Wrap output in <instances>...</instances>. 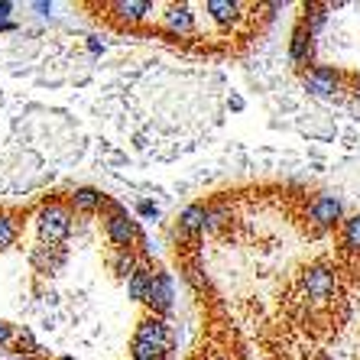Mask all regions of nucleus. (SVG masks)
Masks as SVG:
<instances>
[{"label":"nucleus","mask_w":360,"mask_h":360,"mask_svg":"<svg viewBox=\"0 0 360 360\" xmlns=\"http://www.w3.org/2000/svg\"><path fill=\"white\" fill-rule=\"evenodd\" d=\"M311 52H315L311 33L299 23V26H295V33H292V39H289V59H292L295 65H305V62L311 59Z\"/></svg>","instance_id":"12"},{"label":"nucleus","mask_w":360,"mask_h":360,"mask_svg":"<svg viewBox=\"0 0 360 360\" xmlns=\"http://www.w3.org/2000/svg\"><path fill=\"white\" fill-rule=\"evenodd\" d=\"M33 263L42 273H56V269L65 263V250H62V247H52V243H42V247L33 250Z\"/></svg>","instance_id":"15"},{"label":"nucleus","mask_w":360,"mask_h":360,"mask_svg":"<svg viewBox=\"0 0 360 360\" xmlns=\"http://www.w3.org/2000/svg\"><path fill=\"white\" fill-rule=\"evenodd\" d=\"M231 221V208L227 205H208V218H205V234L211 231H221V227Z\"/></svg>","instance_id":"17"},{"label":"nucleus","mask_w":360,"mask_h":360,"mask_svg":"<svg viewBox=\"0 0 360 360\" xmlns=\"http://www.w3.org/2000/svg\"><path fill=\"white\" fill-rule=\"evenodd\" d=\"M110 10L124 23H140L153 13V4H146V0H117V4H110Z\"/></svg>","instance_id":"11"},{"label":"nucleus","mask_w":360,"mask_h":360,"mask_svg":"<svg viewBox=\"0 0 360 360\" xmlns=\"http://www.w3.org/2000/svg\"><path fill=\"white\" fill-rule=\"evenodd\" d=\"M321 10H325V7H311L309 13H305V20H302V26H305L311 36H315L321 26H325V13H321Z\"/></svg>","instance_id":"20"},{"label":"nucleus","mask_w":360,"mask_h":360,"mask_svg":"<svg viewBox=\"0 0 360 360\" xmlns=\"http://www.w3.org/2000/svg\"><path fill=\"white\" fill-rule=\"evenodd\" d=\"M10 10H13V4H7V0H4V4H0V23H4V17H7Z\"/></svg>","instance_id":"25"},{"label":"nucleus","mask_w":360,"mask_h":360,"mask_svg":"<svg viewBox=\"0 0 360 360\" xmlns=\"http://www.w3.org/2000/svg\"><path fill=\"white\" fill-rule=\"evenodd\" d=\"M338 88H341V75H338L331 65H315V68H309V75H305V91H309V94L328 98V94H335Z\"/></svg>","instance_id":"7"},{"label":"nucleus","mask_w":360,"mask_h":360,"mask_svg":"<svg viewBox=\"0 0 360 360\" xmlns=\"http://www.w3.org/2000/svg\"><path fill=\"white\" fill-rule=\"evenodd\" d=\"M10 338H13V328H10L7 321H0V344H7Z\"/></svg>","instance_id":"24"},{"label":"nucleus","mask_w":360,"mask_h":360,"mask_svg":"<svg viewBox=\"0 0 360 360\" xmlns=\"http://www.w3.org/2000/svg\"><path fill=\"white\" fill-rule=\"evenodd\" d=\"M140 214H143V218H156L160 211H156V205H153V201H140Z\"/></svg>","instance_id":"23"},{"label":"nucleus","mask_w":360,"mask_h":360,"mask_svg":"<svg viewBox=\"0 0 360 360\" xmlns=\"http://www.w3.org/2000/svg\"><path fill=\"white\" fill-rule=\"evenodd\" d=\"M240 4H234V0H208L205 4V13H208L211 20L218 26H231V23H237L240 20Z\"/></svg>","instance_id":"13"},{"label":"nucleus","mask_w":360,"mask_h":360,"mask_svg":"<svg viewBox=\"0 0 360 360\" xmlns=\"http://www.w3.org/2000/svg\"><path fill=\"white\" fill-rule=\"evenodd\" d=\"M162 26H166L172 36H192L195 33V13L188 4H179V7H169L166 17H162Z\"/></svg>","instance_id":"9"},{"label":"nucleus","mask_w":360,"mask_h":360,"mask_svg":"<svg viewBox=\"0 0 360 360\" xmlns=\"http://www.w3.org/2000/svg\"><path fill=\"white\" fill-rule=\"evenodd\" d=\"M172 299H176V292H172V276H169V273H156V276H153V289H150V295H146V305L153 309V315L166 319L169 311H172Z\"/></svg>","instance_id":"6"},{"label":"nucleus","mask_w":360,"mask_h":360,"mask_svg":"<svg viewBox=\"0 0 360 360\" xmlns=\"http://www.w3.org/2000/svg\"><path fill=\"white\" fill-rule=\"evenodd\" d=\"M20 237V224L10 214H0V250H7V247H13Z\"/></svg>","instance_id":"18"},{"label":"nucleus","mask_w":360,"mask_h":360,"mask_svg":"<svg viewBox=\"0 0 360 360\" xmlns=\"http://www.w3.org/2000/svg\"><path fill=\"white\" fill-rule=\"evenodd\" d=\"M205 218H208V205H201V201H192L188 208L179 214V231L185 237H198L205 234Z\"/></svg>","instance_id":"10"},{"label":"nucleus","mask_w":360,"mask_h":360,"mask_svg":"<svg viewBox=\"0 0 360 360\" xmlns=\"http://www.w3.org/2000/svg\"><path fill=\"white\" fill-rule=\"evenodd\" d=\"M354 91L360 94V72H357V75H354Z\"/></svg>","instance_id":"27"},{"label":"nucleus","mask_w":360,"mask_h":360,"mask_svg":"<svg viewBox=\"0 0 360 360\" xmlns=\"http://www.w3.org/2000/svg\"><path fill=\"white\" fill-rule=\"evenodd\" d=\"M299 283L311 302H328V299H335V292H338V273L331 266H321V263L302 269Z\"/></svg>","instance_id":"2"},{"label":"nucleus","mask_w":360,"mask_h":360,"mask_svg":"<svg viewBox=\"0 0 360 360\" xmlns=\"http://www.w3.org/2000/svg\"><path fill=\"white\" fill-rule=\"evenodd\" d=\"M72 211L59 201H49V205H42L39 214H36V227H39V237L42 243H52V247H62L65 237L72 234Z\"/></svg>","instance_id":"1"},{"label":"nucleus","mask_w":360,"mask_h":360,"mask_svg":"<svg viewBox=\"0 0 360 360\" xmlns=\"http://www.w3.org/2000/svg\"><path fill=\"white\" fill-rule=\"evenodd\" d=\"M17 347H20V351H23V354H36V351H39V347H36V341H33V335H30V331H23V335L17 338Z\"/></svg>","instance_id":"22"},{"label":"nucleus","mask_w":360,"mask_h":360,"mask_svg":"<svg viewBox=\"0 0 360 360\" xmlns=\"http://www.w3.org/2000/svg\"><path fill=\"white\" fill-rule=\"evenodd\" d=\"M10 30H13V23H10V20H4V23H0V33H10Z\"/></svg>","instance_id":"26"},{"label":"nucleus","mask_w":360,"mask_h":360,"mask_svg":"<svg viewBox=\"0 0 360 360\" xmlns=\"http://www.w3.org/2000/svg\"><path fill=\"white\" fill-rule=\"evenodd\" d=\"M153 276H156L153 266L150 263H143L134 276L127 279V295H130L134 302H146V295H150V289H153Z\"/></svg>","instance_id":"14"},{"label":"nucleus","mask_w":360,"mask_h":360,"mask_svg":"<svg viewBox=\"0 0 360 360\" xmlns=\"http://www.w3.org/2000/svg\"><path fill=\"white\" fill-rule=\"evenodd\" d=\"M104 237H108L117 250H130L134 243L143 240V231L127 211H120V214H108V218H104Z\"/></svg>","instance_id":"3"},{"label":"nucleus","mask_w":360,"mask_h":360,"mask_svg":"<svg viewBox=\"0 0 360 360\" xmlns=\"http://www.w3.org/2000/svg\"><path fill=\"white\" fill-rule=\"evenodd\" d=\"M56 360H78V357H68V354H65V357H56Z\"/></svg>","instance_id":"28"},{"label":"nucleus","mask_w":360,"mask_h":360,"mask_svg":"<svg viewBox=\"0 0 360 360\" xmlns=\"http://www.w3.org/2000/svg\"><path fill=\"white\" fill-rule=\"evenodd\" d=\"M140 266H143V260L134 250H114V257H110V269H114L120 279H130Z\"/></svg>","instance_id":"16"},{"label":"nucleus","mask_w":360,"mask_h":360,"mask_svg":"<svg viewBox=\"0 0 360 360\" xmlns=\"http://www.w3.org/2000/svg\"><path fill=\"white\" fill-rule=\"evenodd\" d=\"M309 218H311V224L321 227V231H328V227L341 224V218H344L341 198H338V195H319V198H311Z\"/></svg>","instance_id":"5"},{"label":"nucleus","mask_w":360,"mask_h":360,"mask_svg":"<svg viewBox=\"0 0 360 360\" xmlns=\"http://www.w3.org/2000/svg\"><path fill=\"white\" fill-rule=\"evenodd\" d=\"M160 360H169V357H160Z\"/></svg>","instance_id":"29"},{"label":"nucleus","mask_w":360,"mask_h":360,"mask_svg":"<svg viewBox=\"0 0 360 360\" xmlns=\"http://www.w3.org/2000/svg\"><path fill=\"white\" fill-rule=\"evenodd\" d=\"M185 279H188L195 289H205V285H208V279H205V273H201L198 263H188V266H185Z\"/></svg>","instance_id":"21"},{"label":"nucleus","mask_w":360,"mask_h":360,"mask_svg":"<svg viewBox=\"0 0 360 360\" xmlns=\"http://www.w3.org/2000/svg\"><path fill=\"white\" fill-rule=\"evenodd\" d=\"M341 237H344V247H351V250H360V214H354V218L344 221Z\"/></svg>","instance_id":"19"},{"label":"nucleus","mask_w":360,"mask_h":360,"mask_svg":"<svg viewBox=\"0 0 360 360\" xmlns=\"http://www.w3.org/2000/svg\"><path fill=\"white\" fill-rule=\"evenodd\" d=\"M136 341L150 344V347H156L160 354H166L169 347H172V331H169V321L160 319V315H146V319L136 325L134 331Z\"/></svg>","instance_id":"4"},{"label":"nucleus","mask_w":360,"mask_h":360,"mask_svg":"<svg viewBox=\"0 0 360 360\" xmlns=\"http://www.w3.org/2000/svg\"><path fill=\"white\" fill-rule=\"evenodd\" d=\"M104 205H108V195L98 192V188H91V185H82V188H75V192L68 195V208L78 211V214L104 211Z\"/></svg>","instance_id":"8"}]
</instances>
